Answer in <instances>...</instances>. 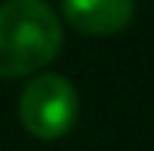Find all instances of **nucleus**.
Returning a JSON list of instances; mask_svg holds the SVG:
<instances>
[{"label": "nucleus", "mask_w": 154, "mask_h": 151, "mask_svg": "<svg viewBox=\"0 0 154 151\" xmlns=\"http://www.w3.org/2000/svg\"><path fill=\"white\" fill-rule=\"evenodd\" d=\"M60 6L75 32L94 38L123 32L135 16V0H60Z\"/></svg>", "instance_id": "nucleus-3"}, {"label": "nucleus", "mask_w": 154, "mask_h": 151, "mask_svg": "<svg viewBox=\"0 0 154 151\" xmlns=\"http://www.w3.org/2000/svg\"><path fill=\"white\" fill-rule=\"evenodd\" d=\"M63 47L60 16L47 0L0 3V79L41 72Z\"/></svg>", "instance_id": "nucleus-1"}, {"label": "nucleus", "mask_w": 154, "mask_h": 151, "mask_svg": "<svg viewBox=\"0 0 154 151\" xmlns=\"http://www.w3.org/2000/svg\"><path fill=\"white\" fill-rule=\"evenodd\" d=\"M19 120L35 139H63L79 120V91L66 76L41 72L22 88Z\"/></svg>", "instance_id": "nucleus-2"}]
</instances>
